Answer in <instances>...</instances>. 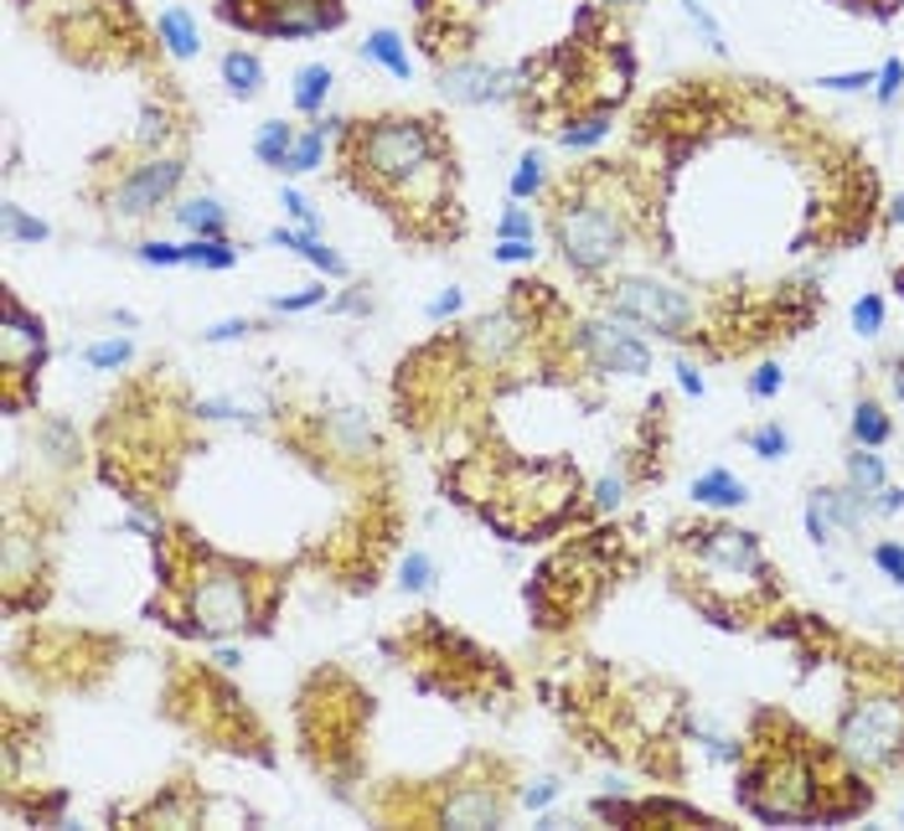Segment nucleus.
Segmentation results:
<instances>
[{
	"label": "nucleus",
	"instance_id": "obj_59",
	"mask_svg": "<svg viewBox=\"0 0 904 831\" xmlns=\"http://www.w3.org/2000/svg\"><path fill=\"white\" fill-rule=\"evenodd\" d=\"M900 817H904V811H900Z\"/></svg>",
	"mask_w": 904,
	"mask_h": 831
},
{
	"label": "nucleus",
	"instance_id": "obj_1",
	"mask_svg": "<svg viewBox=\"0 0 904 831\" xmlns=\"http://www.w3.org/2000/svg\"><path fill=\"white\" fill-rule=\"evenodd\" d=\"M155 543V579L166 589L161 615L171 630L196 640H233V636H270L280 615V568H254L238 558L212 553L186 527H161Z\"/></svg>",
	"mask_w": 904,
	"mask_h": 831
},
{
	"label": "nucleus",
	"instance_id": "obj_23",
	"mask_svg": "<svg viewBox=\"0 0 904 831\" xmlns=\"http://www.w3.org/2000/svg\"><path fill=\"white\" fill-rule=\"evenodd\" d=\"M295 134H301V130H295V124H285V119H264V124H258V134H254V155L270 165V171H285L290 150H295Z\"/></svg>",
	"mask_w": 904,
	"mask_h": 831
},
{
	"label": "nucleus",
	"instance_id": "obj_54",
	"mask_svg": "<svg viewBox=\"0 0 904 831\" xmlns=\"http://www.w3.org/2000/svg\"><path fill=\"white\" fill-rule=\"evenodd\" d=\"M332 311L336 315H367L373 305H367V295H342V300H332Z\"/></svg>",
	"mask_w": 904,
	"mask_h": 831
},
{
	"label": "nucleus",
	"instance_id": "obj_25",
	"mask_svg": "<svg viewBox=\"0 0 904 831\" xmlns=\"http://www.w3.org/2000/svg\"><path fill=\"white\" fill-rule=\"evenodd\" d=\"M332 68L326 62H305L301 73H295V89H290V99H295V114H321V104H326V93H332Z\"/></svg>",
	"mask_w": 904,
	"mask_h": 831
},
{
	"label": "nucleus",
	"instance_id": "obj_24",
	"mask_svg": "<svg viewBox=\"0 0 904 831\" xmlns=\"http://www.w3.org/2000/svg\"><path fill=\"white\" fill-rule=\"evenodd\" d=\"M223 83H227V93L233 99H258L264 93V62L254 58V52H227L223 58Z\"/></svg>",
	"mask_w": 904,
	"mask_h": 831
},
{
	"label": "nucleus",
	"instance_id": "obj_13",
	"mask_svg": "<svg viewBox=\"0 0 904 831\" xmlns=\"http://www.w3.org/2000/svg\"><path fill=\"white\" fill-rule=\"evenodd\" d=\"M181 176H186V161L181 155H161L151 150L140 165H130L114 186L104 192V212L109 217H120V223H140V217H151L181 192Z\"/></svg>",
	"mask_w": 904,
	"mask_h": 831
},
{
	"label": "nucleus",
	"instance_id": "obj_8",
	"mask_svg": "<svg viewBox=\"0 0 904 831\" xmlns=\"http://www.w3.org/2000/svg\"><path fill=\"white\" fill-rule=\"evenodd\" d=\"M605 311L631 321L636 331H651L662 342H698V300L688 290L667 280H647V274H626V280L605 284Z\"/></svg>",
	"mask_w": 904,
	"mask_h": 831
},
{
	"label": "nucleus",
	"instance_id": "obj_37",
	"mask_svg": "<svg viewBox=\"0 0 904 831\" xmlns=\"http://www.w3.org/2000/svg\"><path fill=\"white\" fill-rule=\"evenodd\" d=\"M326 305V284H311V290H295V295H274L270 311L274 315H301V311H316Z\"/></svg>",
	"mask_w": 904,
	"mask_h": 831
},
{
	"label": "nucleus",
	"instance_id": "obj_57",
	"mask_svg": "<svg viewBox=\"0 0 904 831\" xmlns=\"http://www.w3.org/2000/svg\"><path fill=\"white\" fill-rule=\"evenodd\" d=\"M890 6H900V0H878V11H890Z\"/></svg>",
	"mask_w": 904,
	"mask_h": 831
},
{
	"label": "nucleus",
	"instance_id": "obj_28",
	"mask_svg": "<svg viewBox=\"0 0 904 831\" xmlns=\"http://www.w3.org/2000/svg\"><path fill=\"white\" fill-rule=\"evenodd\" d=\"M181 264H192V268H233V264H238V249H233L227 237H192V243H181Z\"/></svg>",
	"mask_w": 904,
	"mask_h": 831
},
{
	"label": "nucleus",
	"instance_id": "obj_33",
	"mask_svg": "<svg viewBox=\"0 0 904 831\" xmlns=\"http://www.w3.org/2000/svg\"><path fill=\"white\" fill-rule=\"evenodd\" d=\"M744 445H750V455H760V460H785V455H791V434H785L781 424H760V429L744 434Z\"/></svg>",
	"mask_w": 904,
	"mask_h": 831
},
{
	"label": "nucleus",
	"instance_id": "obj_29",
	"mask_svg": "<svg viewBox=\"0 0 904 831\" xmlns=\"http://www.w3.org/2000/svg\"><path fill=\"white\" fill-rule=\"evenodd\" d=\"M321 161H326V119L295 134V150H290V165H285V171L305 176V171H321Z\"/></svg>",
	"mask_w": 904,
	"mask_h": 831
},
{
	"label": "nucleus",
	"instance_id": "obj_48",
	"mask_svg": "<svg viewBox=\"0 0 904 831\" xmlns=\"http://www.w3.org/2000/svg\"><path fill=\"white\" fill-rule=\"evenodd\" d=\"M874 568H878V574H890V579L904 589V543H878V548H874Z\"/></svg>",
	"mask_w": 904,
	"mask_h": 831
},
{
	"label": "nucleus",
	"instance_id": "obj_51",
	"mask_svg": "<svg viewBox=\"0 0 904 831\" xmlns=\"http://www.w3.org/2000/svg\"><path fill=\"white\" fill-rule=\"evenodd\" d=\"M460 305H466V295H460V290H455V284H450V290H439V295L429 300V311H424V315H429V321H435V326H439V321H450V315H460Z\"/></svg>",
	"mask_w": 904,
	"mask_h": 831
},
{
	"label": "nucleus",
	"instance_id": "obj_46",
	"mask_svg": "<svg viewBox=\"0 0 904 831\" xmlns=\"http://www.w3.org/2000/svg\"><path fill=\"white\" fill-rule=\"evenodd\" d=\"M280 207H285V212H290V217H295V223H301V227H311V233H321V217H316V207H311V202H305V196L295 192V186H285V192H280Z\"/></svg>",
	"mask_w": 904,
	"mask_h": 831
},
{
	"label": "nucleus",
	"instance_id": "obj_22",
	"mask_svg": "<svg viewBox=\"0 0 904 831\" xmlns=\"http://www.w3.org/2000/svg\"><path fill=\"white\" fill-rule=\"evenodd\" d=\"M155 37H161V52H171L176 62L196 58V47H202V37H196V21L181 11V6L161 11V21H155Z\"/></svg>",
	"mask_w": 904,
	"mask_h": 831
},
{
	"label": "nucleus",
	"instance_id": "obj_6",
	"mask_svg": "<svg viewBox=\"0 0 904 831\" xmlns=\"http://www.w3.org/2000/svg\"><path fill=\"white\" fill-rule=\"evenodd\" d=\"M863 687L837 718V754L863 774H890L904 764V667L863 661Z\"/></svg>",
	"mask_w": 904,
	"mask_h": 831
},
{
	"label": "nucleus",
	"instance_id": "obj_17",
	"mask_svg": "<svg viewBox=\"0 0 904 831\" xmlns=\"http://www.w3.org/2000/svg\"><path fill=\"white\" fill-rule=\"evenodd\" d=\"M196 817H202V805H196V795L186 786H171L166 795H155V801H145L135 811V821H145V827H192Z\"/></svg>",
	"mask_w": 904,
	"mask_h": 831
},
{
	"label": "nucleus",
	"instance_id": "obj_2",
	"mask_svg": "<svg viewBox=\"0 0 904 831\" xmlns=\"http://www.w3.org/2000/svg\"><path fill=\"white\" fill-rule=\"evenodd\" d=\"M672 564H678V579L688 584L693 605L703 615H713L719 625H744L754 605H770L775 599V568H770L760 537L744 533V527H678V543H672Z\"/></svg>",
	"mask_w": 904,
	"mask_h": 831
},
{
	"label": "nucleus",
	"instance_id": "obj_7",
	"mask_svg": "<svg viewBox=\"0 0 904 831\" xmlns=\"http://www.w3.org/2000/svg\"><path fill=\"white\" fill-rule=\"evenodd\" d=\"M512 811V786H507V764L486 754L460 759L445 780L429 786L424 805L408 811V821H429V827H501Z\"/></svg>",
	"mask_w": 904,
	"mask_h": 831
},
{
	"label": "nucleus",
	"instance_id": "obj_49",
	"mask_svg": "<svg viewBox=\"0 0 904 831\" xmlns=\"http://www.w3.org/2000/svg\"><path fill=\"white\" fill-rule=\"evenodd\" d=\"M135 259H140V264H151V268H176L181 264V249H176V243H140Z\"/></svg>",
	"mask_w": 904,
	"mask_h": 831
},
{
	"label": "nucleus",
	"instance_id": "obj_53",
	"mask_svg": "<svg viewBox=\"0 0 904 831\" xmlns=\"http://www.w3.org/2000/svg\"><path fill=\"white\" fill-rule=\"evenodd\" d=\"M878 511H884V517H894V511H904V486H884V490H878Z\"/></svg>",
	"mask_w": 904,
	"mask_h": 831
},
{
	"label": "nucleus",
	"instance_id": "obj_34",
	"mask_svg": "<svg viewBox=\"0 0 904 831\" xmlns=\"http://www.w3.org/2000/svg\"><path fill=\"white\" fill-rule=\"evenodd\" d=\"M130 356H135V342H124V336H109V342H93L89 352H83V362L99 372H120L130 367Z\"/></svg>",
	"mask_w": 904,
	"mask_h": 831
},
{
	"label": "nucleus",
	"instance_id": "obj_19",
	"mask_svg": "<svg viewBox=\"0 0 904 831\" xmlns=\"http://www.w3.org/2000/svg\"><path fill=\"white\" fill-rule=\"evenodd\" d=\"M362 58L367 62H377L383 73H393V78H414V58H408V47H404V37L393 27H377V31H367V42H362Z\"/></svg>",
	"mask_w": 904,
	"mask_h": 831
},
{
	"label": "nucleus",
	"instance_id": "obj_5",
	"mask_svg": "<svg viewBox=\"0 0 904 831\" xmlns=\"http://www.w3.org/2000/svg\"><path fill=\"white\" fill-rule=\"evenodd\" d=\"M616 553H620V533L573 537L563 553H553L528 584L532 625H538V630H563V625L579 620L585 609L600 605V594L610 589L620 574Z\"/></svg>",
	"mask_w": 904,
	"mask_h": 831
},
{
	"label": "nucleus",
	"instance_id": "obj_14",
	"mask_svg": "<svg viewBox=\"0 0 904 831\" xmlns=\"http://www.w3.org/2000/svg\"><path fill=\"white\" fill-rule=\"evenodd\" d=\"M47 599V553L37 533H21V521H6V609L27 615Z\"/></svg>",
	"mask_w": 904,
	"mask_h": 831
},
{
	"label": "nucleus",
	"instance_id": "obj_36",
	"mask_svg": "<svg viewBox=\"0 0 904 831\" xmlns=\"http://www.w3.org/2000/svg\"><path fill=\"white\" fill-rule=\"evenodd\" d=\"M398 584H404V594H429L435 589V558L414 548L404 558V568H398Z\"/></svg>",
	"mask_w": 904,
	"mask_h": 831
},
{
	"label": "nucleus",
	"instance_id": "obj_58",
	"mask_svg": "<svg viewBox=\"0 0 904 831\" xmlns=\"http://www.w3.org/2000/svg\"><path fill=\"white\" fill-rule=\"evenodd\" d=\"M605 6H636V0H605Z\"/></svg>",
	"mask_w": 904,
	"mask_h": 831
},
{
	"label": "nucleus",
	"instance_id": "obj_21",
	"mask_svg": "<svg viewBox=\"0 0 904 831\" xmlns=\"http://www.w3.org/2000/svg\"><path fill=\"white\" fill-rule=\"evenodd\" d=\"M176 223L192 237H227V212L217 196H186V202H176Z\"/></svg>",
	"mask_w": 904,
	"mask_h": 831
},
{
	"label": "nucleus",
	"instance_id": "obj_10",
	"mask_svg": "<svg viewBox=\"0 0 904 831\" xmlns=\"http://www.w3.org/2000/svg\"><path fill=\"white\" fill-rule=\"evenodd\" d=\"M532 342H538V315L522 311V295L512 290L507 305L476 315V321L460 331V356H466L470 372L497 377V372H512L517 362L532 352Z\"/></svg>",
	"mask_w": 904,
	"mask_h": 831
},
{
	"label": "nucleus",
	"instance_id": "obj_26",
	"mask_svg": "<svg viewBox=\"0 0 904 831\" xmlns=\"http://www.w3.org/2000/svg\"><path fill=\"white\" fill-rule=\"evenodd\" d=\"M37 449H47V460L62 465V470H73L83 455H78V429L68 418H47L42 429H37Z\"/></svg>",
	"mask_w": 904,
	"mask_h": 831
},
{
	"label": "nucleus",
	"instance_id": "obj_52",
	"mask_svg": "<svg viewBox=\"0 0 904 831\" xmlns=\"http://www.w3.org/2000/svg\"><path fill=\"white\" fill-rule=\"evenodd\" d=\"M678 383H682V393H688V398H703V387H709V383H703V372H698L693 362H678Z\"/></svg>",
	"mask_w": 904,
	"mask_h": 831
},
{
	"label": "nucleus",
	"instance_id": "obj_27",
	"mask_svg": "<svg viewBox=\"0 0 904 831\" xmlns=\"http://www.w3.org/2000/svg\"><path fill=\"white\" fill-rule=\"evenodd\" d=\"M853 439H859L863 449H878V445H890L894 439L890 414H884L874 398H859V408H853Z\"/></svg>",
	"mask_w": 904,
	"mask_h": 831
},
{
	"label": "nucleus",
	"instance_id": "obj_45",
	"mask_svg": "<svg viewBox=\"0 0 904 831\" xmlns=\"http://www.w3.org/2000/svg\"><path fill=\"white\" fill-rule=\"evenodd\" d=\"M874 78H878V68H863V73H832V78H822V89H832V93H869V89H874Z\"/></svg>",
	"mask_w": 904,
	"mask_h": 831
},
{
	"label": "nucleus",
	"instance_id": "obj_44",
	"mask_svg": "<svg viewBox=\"0 0 904 831\" xmlns=\"http://www.w3.org/2000/svg\"><path fill=\"white\" fill-rule=\"evenodd\" d=\"M532 243H538V237H497L491 259H497V264H532V253H538Z\"/></svg>",
	"mask_w": 904,
	"mask_h": 831
},
{
	"label": "nucleus",
	"instance_id": "obj_16",
	"mask_svg": "<svg viewBox=\"0 0 904 831\" xmlns=\"http://www.w3.org/2000/svg\"><path fill=\"white\" fill-rule=\"evenodd\" d=\"M270 243L274 249H290V253H301V259H311L326 280H352V264L336 249H326L321 233H311V227H270Z\"/></svg>",
	"mask_w": 904,
	"mask_h": 831
},
{
	"label": "nucleus",
	"instance_id": "obj_18",
	"mask_svg": "<svg viewBox=\"0 0 904 831\" xmlns=\"http://www.w3.org/2000/svg\"><path fill=\"white\" fill-rule=\"evenodd\" d=\"M610 124H616L610 109H579V114H569L558 124V145L573 150V155H579V150H595L605 134H610Z\"/></svg>",
	"mask_w": 904,
	"mask_h": 831
},
{
	"label": "nucleus",
	"instance_id": "obj_55",
	"mask_svg": "<svg viewBox=\"0 0 904 831\" xmlns=\"http://www.w3.org/2000/svg\"><path fill=\"white\" fill-rule=\"evenodd\" d=\"M890 383H894V398L904 403V362H894V372H890Z\"/></svg>",
	"mask_w": 904,
	"mask_h": 831
},
{
	"label": "nucleus",
	"instance_id": "obj_4",
	"mask_svg": "<svg viewBox=\"0 0 904 831\" xmlns=\"http://www.w3.org/2000/svg\"><path fill=\"white\" fill-rule=\"evenodd\" d=\"M548 237L579 280H600L631 243V207L616 202V165L595 161L553 192Z\"/></svg>",
	"mask_w": 904,
	"mask_h": 831
},
{
	"label": "nucleus",
	"instance_id": "obj_20",
	"mask_svg": "<svg viewBox=\"0 0 904 831\" xmlns=\"http://www.w3.org/2000/svg\"><path fill=\"white\" fill-rule=\"evenodd\" d=\"M693 501L698 506H719V511H729V506H744L750 501V486L739 480L734 470H723V465H713V470H703L693 480Z\"/></svg>",
	"mask_w": 904,
	"mask_h": 831
},
{
	"label": "nucleus",
	"instance_id": "obj_15",
	"mask_svg": "<svg viewBox=\"0 0 904 831\" xmlns=\"http://www.w3.org/2000/svg\"><path fill=\"white\" fill-rule=\"evenodd\" d=\"M439 93L450 104H501V99H517V68H491L481 58H450L439 62Z\"/></svg>",
	"mask_w": 904,
	"mask_h": 831
},
{
	"label": "nucleus",
	"instance_id": "obj_12",
	"mask_svg": "<svg viewBox=\"0 0 904 831\" xmlns=\"http://www.w3.org/2000/svg\"><path fill=\"white\" fill-rule=\"evenodd\" d=\"M573 356L589 372H605V377H647L651 372V346L641 342V331L610 311L600 321H579L573 326Z\"/></svg>",
	"mask_w": 904,
	"mask_h": 831
},
{
	"label": "nucleus",
	"instance_id": "obj_56",
	"mask_svg": "<svg viewBox=\"0 0 904 831\" xmlns=\"http://www.w3.org/2000/svg\"><path fill=\"white\" fill-rule=\"evenodd\" d=\"M890 223H894V227H900V233H904V192L894 196V207H890Z\"/></svg>",
	"mask_w": 904,
	"mask_h": 831
},
{
	"label": "nucleus",
	"instance_id": "obj_9",
	"mask_svg": "<svg viewBox=\"0 0 904 831\" xmlns=\"http://www.w3.org/2000/svg\"><path fill=\"white\" fill-rule=\"evenodd\" d=\"M47 362V326L31 315L16 290L0 295V377H6V414L37 408V372Z\"/></svg>",
	"mask_w": 904,
	"mask_h": 831
},
{
	"label": "nucleus",
	"instance_id": "obj_39",
	"mask_svg": "<svg viewBox=\"0 0 904 831\" xmlns=\"http://www.w3.org/2000/svg\"><path fill=\"white\" fill-rule=\"evenodd\" d=\"M853 331H859V336H878V331H884V295H863L859 305H853Z\"/></svg>",
	"mask_w": 904,
	"mask_h": 831
},
{
	"label": "nucleus",
	"instance_id": "obj_38",
	"mask_svg": "<svg viewBox=\"0 0 904 831\" xmlns=\"http://www.w3.org/2000/svg\"><path fill=\"white\" fill-rule=\"evenodd\" d=\"M558 795H563V786H558L553 774H542V780H528V786L517 790V801L528 805V811H548V805H553Z\"/></svg>",
	"mask_w": 904,
	"mask_h": 831
},
{
	"label": "nucleus",
	"instance_id": "obj_50",
	"mask_svg": "<svg viewBox=\"0 0 904 831\" xmlns=\"http://www.w3.org/2000/svg\"><path fill=\"white\" fill-rule=\"evenodd\" d=\"M254 331V321H243V315H233V321H217V326H207L202 336H207L212 346H223V342H243Z\"/></svg>",
	"mask_w": 904,
	"mask_h": 831
},
{
	"label": "nucleus",
	"instance_id": "obj_41",
	"mask_svg": "<svg viewBox=\"0 0 904 831\" xmlns=\"http://www.w3.org/2000/svg\"><path fill=\"white\" fill-rule=\"evenodd\" d=\"M900 89H904V62H900V58H890V62H884V68H878V78H874L878 104L890 109L894 99H900Z\"/></svg>",
	"mask_w": 904,
	"mask_h": 831
},
{
	"label": "nucleus",
	"instance_id": "obj_3",
	"mask_svg": "<svg viewBox=\"0 0 904 831\" xmlns=\"http://www.w3.org/2000/svg\"><path fill=\"white\" fill-rule=\"evenodd\" d=\"M342 140V165L347 181L362 196L388 202L393 192H404L414 176H424L429 165L455 155L445 130L424 114H377V119H352Z\"/></svg>",
	"mask_w": 904,
	"mask_h": 831
},
{
	"label": "nucleus",
	"instance_id": "obj_43",
	"mask_svg": "<svg viewBox=\"0 0 904 831\" xmlns=\"http://www.w3.org/2000/svg\"><path fill=\"white\" fill-rule=\"evenodd\" d=\"M497 237H538V217L528 207H507L497 223Z\"/></svg>",
	"mask_w": 904,
	"mask_h": 831
},
{
	"label": "nucleus",
	"instance_id": "obj_40",
	"mask_svg": "<svg viewBox=\"0 0 904 831\" xmlns=\"http://www.w3.org/2000/svg\"><path fill=\"white\" fill-rule=\"evenodd\" d=\"M682 11H688V21H693V27L703 31V42H709L713 52H723V27L709 16V6H703V0H682Z\"/></svg>",
	"mask_w": 904,
	"mask_h": 831
},
{
	"label": "nucleus",
	"instance_id": "obj_30",
	"mask_svg": "<svg viewBox=\"0 0 904 831\" xmlns=\"http://www.w3.org/2000/svg\"><path fill=\"white\" fill-rule=\"evenodd\" d=\"M847 486L863 490V496H878V490L890 486V475H884V460H878L874 449H863L859 455H847Z\"/></svg>",
	"mask_w": 904,
	"mask_h": 831
},
{
	"label": "nucleus",
	"instance_id": "obj_31",
	"mask_svg": "<svg viewBox=\"0 0 904 831\" xmlns=\"http://www.w3.org/2000/svg\"><path fill=\"white\" fill-rule=\"evenodd\" d=\"M0 227H6L11 243H47V237H52V227H47L42 217H31L21 202H6V207H0Z\"/></svg>",
	"mask_w": 904,
	"mask_h": 831
},
{
	"label": "nucleus",
	"instance_id": "obj_32",
	"mask_svg": "<svg viewBox=\"0 0 904 831\" xmlns=\"http://www.w3.org/2000/svg\"><path fill=\"white\" fill-rule=\"evenodd\" d=\"M548 192V165H542L538 150H528L512 171V202H532V196Z\"/></svg>",
	"mask_w": 904,
	"mask_h": 831
},
{
	"label": "nucleus",
	"instance_id": "obj_47",
	"mask_svg": "<svg viewBox=\"0 0 904 831\" xmlns=\"http://www.w3.org/2000/svg\"><path fill=\"white\" fill-rule=\"evenodd\" d=\"M781 387H785V372L775 367V362H765V367H760V372H754V377H750V398L770 403V398H775V393H781Z\"/></svg>",
	"mask_w": 904,
	"mask_h": 831
},
{
	"label": "nucleus",
	"instance_id": "obj_42",
	"mask_svg": "<svg viewBox=\"0 0 904 831\" xmlns=\"http://www.w3.org/2000/svg\"><path fill=\"white\" fill-rule=\"evenodd\" d=\"M166 134H171V124H166V109L145 104V114H140V145H145V150L166 145Z\"/></svg>",
	"mask_w": 904,
	"mask_h": 831
},
{
	"label": "nucleus",
	"instance_id": "obj_35",
	"mask_svg": "<svg viewBox=\"0 0 904 831\" xmlns=\"http://www.w3.org/2000/svg\"><path fill=\"white\" fill-rule=\"evenodd\" d=\"M626 486H631V470H626V465L610 470V475H600L595 490H589V511H616V506L626 501Z\"/></svg>",
	"mask_w": 904,
	"mask_h": 831
},
{
	"label": "nucleus",
	"instance_id": "obj_11",
	"mask_svg": "<svg viewBox=\"0 0 904 831\" xmlns=\"http://www.w3.org/2000/svg\"><path fill=\"white\" fill-rule=\"evenodd\" d=\"M217 16L227 27L258 31V37H274V42H301V37L336 31L347 21V6L342 0H223Z\"/></svg>",
	"mask_w": 904,
	"mask_h": 831
}]
</instances>
